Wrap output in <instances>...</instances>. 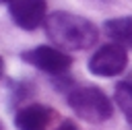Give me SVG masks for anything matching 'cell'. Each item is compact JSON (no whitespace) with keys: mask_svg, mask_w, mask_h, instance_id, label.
I'll return each instance as SVG.
<instances>
[{"mask_svg":"<svg viewBox=\"0 0 132 130\" xmlns=\"http://www.w3.org/2000/svg\"><path fill=\"white\" fill-rule=\"evenodd\" d=\"M68 103L74 113L91 124H99L111 118L113 105L97 87H78L68 93Z\"/></svg>","mask_w":132,"mask_h":130,"instance_id":"obj_2","label":"cell"},{"mask_svg":"<svg viewBox=\"0 0 132 130\" xmlns=\"http://www.w3.org/2000/svg\"><path fill=\"white\" fill-rule=\"evenodd\" d=\"M116 103L120 105V109L132 124V85L130 83H120L116 87Z\"/></svg>","mask_w":132,"mask_h":130,"instance_id":"obj_8","label":"cell"},{"mask_svg":"<svg viewBox=\"0 0 132 130\" xmlns=\"http://www.w3.org/2000/svg\"><path fill=\"white\" fill-rule=\"evenodd\" d=\"M128 66L126 47L120 43H105L101 45L89 60V70L97 76H118Z\"/></svg>","mask_w":132,"mask_h":130,"instance_id":"obj_3","label":"cell"},{"mask_svg":"<svg viewBox=\"0 0 132 130\" xmlns=\"http://www.w3.org/2000/svg\"><path fill=\"white\" fill-rule=\"evenodd\" d=\"M45 33L62 50H87L95 45L99 37L97 27L89 19L62 10L52 12L45 19Z\"/></svg>","mask_w":132,"mask_h":130,"instance_id":"obj_1","label":"cell"},{"mask_svg":"<svg viewBox=\"0 0 132 130\" xmlns=\"http://www.w3.org/2000/svg\"><path fill=\"white\" fill-rule=\"evenodd\" d=\"M0 72H2V60H0Z\"/></svg>","mask_w":132,"mask_h":130,"instance_id":"obj_11","label":"cell"},{"mask_svg":"<svg viewBox=\"0 0 132 130\" xmlns=\"http://www.w3.org/2000/svg\"><path fill=\"white\" fill-rule=\"evenodd\" d=\"M58 130H78V128H76V126H74L72 122H64V124H62V126H60Z\"/></svg>","mask_w":132,"mask_h":130,"instance_id":"obj_9","label":"cell"},{"mask_svg":"<svg viewBox=\"0 0 132 130\" xmlns=\"http://www.w3.org/2000/svg\"><path fill=\"white\" fill-rule=\"evenodd\" d=\"M52 111L45 105H27L14 116V126L19 130H45L50 124Z\"/></svg>","mask_w":132,"mask_h":130,"instance_id":"obj_6","label":"cell"},{"mask_svg":"<svg viewBox=\"0 0 132 130\" xmlns=\"http://www.w3.org/2000/svg\"><path fill=\"white\" fill-rule=\"evenodd\" d=\"M8 10L14 25H19L25 31H33L39 25H45V19H47L45 0H12Z\"/></svg>","mask_w":132,"mask_h":130,"instance_id":"obj_5","label":"cell"},{"mask_svg":"<svg viewBox=\"0 0 132 130\" xmlns=\"http://www.w3.org/2000/svg\"><path fill=\"white\" fill-rule=\"evenodd\" d=\"M105 33L120 45L132 47V17L109 19L105 23Z\"/></svg>","mask_w":132,"mask_h":130,"instance_id":"obj_7","label":"cell"},{"mask_svg":"<svg viewBox=\"0 0 132 130\" xmlns=\"http://www.w3.org/2000/svg\"><path fill=\"white\" fill-rule=\"evenodd\" d=\"M2 2H8V4H10V2H12V0H2Z\"/></svg>","mask_w":132,"mask_h":130,"instance_id":"obj_10","label":"cell"},{"mask_svg":"<svg viewBox=\"0 0 132 130\" xmlns=\"http://www.w3.org/2000/svg\"><path fill=\"white\" fill-rule=\"evenodd\" d=\"M130 85H132V80H130Z\"/></svg>","mask_w":132,"mask_h":130,"instance_id":"obj_12","label":"cell"},{"mask_svg":"<svg viewBox=\"0 0 132 130\" xmlns=\"http://www.w3.org/2000/svg\"><path fill=\"white\" fill-rule=\"evenodd\" d=\"M23 60L43 72H50V74H62L72 64V58L66 56V52L52 47V45H37L33 50H29L23 54Z\"/></svg>","mask_w":132,"mask_h":130,"instance_id":"obj_4","label":"cell"}]
</instances>
